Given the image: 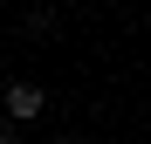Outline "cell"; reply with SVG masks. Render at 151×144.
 <instances>
[{
  "label": "cell",
  "mask_w": 151,
  "mask_h": 144,
  "mask_svg": "<svg viewBox=\"0 0 151 144\" xmlns=\"http://www.w3.org/2000/svg\"><path fill=\"white\" fill-rule=\"evenodd\" d=\"M41 110H48V89L41 82H7V117L14 124H35Z\"/></svg>",
  "instance_id": "cell-1"
},
{
  "label": "cell",
  "mask_w": 151,
  "mask_h": 144,
  "mask_svg": "<svg viewBox=\"0 0 151 144\" xmlns=\"http://www.w3.org/2000/svg\"><path fill=\"white\" fill-rule=\"evenodd\" d=\"M69 144H83V137H69Z\"/></svg>",
  "instance_id": "cell-2"
},
{
  "label": "cell",
  "mask_w": 151,
  "mask_h": 144,
  "mask_svg": "<svg viewBox=\"0 0 151 144\" xmlns=\"http://www.w3.org/2000/svg\"><path fill=\"white\" fill-rule=\"evenodd\" d=\"M0 144H14V137H0Z\"/></svg>",
  "instance_id": "cell-3"
}]
</instances>
